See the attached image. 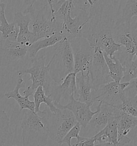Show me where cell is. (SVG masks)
I'll return each mask as SVG.
<instances>
[{"mask_svg":"<svg viewBox=\"0 0 137 146\" xmlns=\"http://www.w3.org/2000/svg\"><path fill=\"white\" fill-rule=\"evenodd\" d=\"M34 98V103L35 104L34 112L39 113L41 112L40 107L42 103H45L50 111L53 114H56L59 111V109L56 107L53 100L51 99L49 95L46 94L45 91L41 86H39L34 92L33 95Z\"/></svg>","mask_w":137,"mask_h":146,"instance_id":"obj_24","label":"cell"},{"mask_svg":"<svg viewBox=\"0 0 137 146\" xmlns=\"http://www.w3.org/2000/svg\"><path fill=\"white\" fill-rule=\"evenodd\" d=\"M77 91L74 95L75 99L82 103L92 106L93 102L92 98V87L90 82V75H85L81 73L76 74Z\"/></svg>","mask_w":137,"mask_h":146,"instance_id":"obj_16","label":"cell"},{"mask_svg":"<svg viewBox=\"0 0 137 146\" xmlns=\"http://www.w3.org/2000/svg\"><path fill=\"white\" fill-rule=\"evenodd\" d=\"M46 56L34 58L32 60V65L27 69L18 71L23 76L29 74L31 76L28 80L32 81L30 86L32 90L35 91L39 86H41L46 94H50L53 82L50 72V65L53 59V56L47 65H46Z\"/></svg>","mask_w":137,"mask_h":146,"instance_id":"obj_4","label":"cell"},{"mask_svg":"<svg viewBox=\"0 0 137 146\" xmlns=\"http://www.w3.org/2000/svg\"><path fill=\"white\" fill-rule=\"evenodd\" d=\"M17 82L14 90L6 93L4 96L8 99H14L20 107V111L26 109L32 112H34L35 104L34 101L29 100V97L27 96H23L19 93L21 88H25L26 84L23 79V75L21 73L17 72Z\"/></svg>","mask_w":137,"mask_h":146,"instance_id":"obj_15","label":"cell"},{"mask_svg":"<svg viewBox=\"0 0 137 146\" xmlns=\"http://www.w3.org/2000/svg\"><path fill=\"white\" fill-rule=\"evenodd\" d=\"M130 82H110L100 87L97 90L92 91L93 103H102L115 106L121 103V99L125 95L124 90L129 85Z\"/></svg>","mask_w":137,"mask_h":146,"instance_id":"obj_7","label":"cell"},{"mask_svg":"<svg viewBox=\"0 0 137 146\" xmlns=\"http://www.w3.org/2000/svg\"><path fill=\"white\" fill-rule=\"evenodd\" d=\"M69 41L73 55V72L90 75V68L94 56L93 48L83 37H77Z\"/></svg>","mask_w":137,"mask_h":146,"instance_id":"obj_6","label":"cell"},{"mask_svg":"<svg viewBox=\"0 0 137 146\" xmlns=\"http://www.w3.org/2000/svg\"><path fill=\"white\" fill-rule=\"evenodd\" d=\"M8 1L0 0V32L1 38L8 39L12 41H17L19 28L13 22L9 23L5 17V9Z\"/></svg>","mask_w":137,"mask_h":146,"instance_id":"obj_17","label":"cell"},{"mask_svg":"<svg viewBox=\"0 0 137 146\" xmlns=\"http://www.w3.org/2000/svg\"><path fill=\"white\" fill-rule=\"evenodd\" d=\"M118 131V140L127 137L129 132L137 126V117L118 110L115 116Z\"/></svg>","mask_w":137,"mask_h":146,"instance_id":"obj_19","label":"cell"},{"mask_svg":"<svg viewBox=\"0 0 137 146\" xmlns=\"http://www.w3.org/2000/svg\"><path fill=\"white\" fill-rule=\"evenodd\" d=\"M94 146H119V145H118V143L117 145H114L110 142H104V143H99L98 145H95Z\"/></svg>","mask_w":137,"mask_h":146,"instance_id":"obj_29","label":"cell"},{"mask_svg":"<svg viewBox=\"0 0 137 146\" xmlns=\"http://www.w3.org/2000/svg\"><path fill=\"white\" fill-rule=\"evenodd\" d=\"M94 49V56L90 70V78L92 90H97L103 85L112 82L103 57V52L97 47Z\"/></svg>","mask_w":137,"mask_h":146,"instance_id":"obj_8","label":"cell"},{"mask_svg":"<svg viewBox=\"0 0 137 146\" xmlns=\"http://www.w3.org/2000/svg\"><path fill=\"white\" fill-rule=\"evenodd\" d=\"M137 28L118 35L116 41L122 46L123 52L130 56H137Z\"/></svg>","mask_w":137,"mask_h":146,"instance_id":"obj_20","label":"cell"},{"mask_svg":"<svg viewBox=\"0 0 137 146\" xmlns=\"http://www.w3.org/2000/svg\"><path fill=\"white\" fill-rule=\"evenodd\" d=\"M118 111V109L113 106L101 103L98 112L93 116L87 127L96 134L107 125L110 118L116 116Z\"/></svg>","mask_w":137,"mask_h":146,"instance_id":"obj_14","label":"cell"},{"mask_svg":"<svg viewBox=\"0 0 137 146\" xmlns=\"http://www.w3.org/2000/svg\"><path fill=\"white\" fill-rule=\"evenodd\" d=\"M114 107L126 114L137 117V96L130 98L125 94L121 99V103Z\"/></svg>","mask_w":137,"mask_h":146,"instance_id":"obj_26","label":"cell"},{"mask_svg":"<svg viewBox=\"0 0 137 146\" xmlns=\"http://www.w3.org/2000/svg\"><path fill=\"white\" fill-rule=\"evenodd\" d=\"M76 74L74 72L69 73L64 78L61 84L52 85L49 95L55 103L61 104L62 100L70 101L71 96L76 93Z\"/></svg>","mask_w":137,"mask_h":146,"instance_id":"obj_11","label":"cell"},{"mask_svg":"<svg viewBox=\"0 0 137 146\" xmlns=\"http://www.w3.org/2000/svg\"><path fill=\"white\" fill-rule=\"evenodd\" d=\"M54 53L50 65V72L53 80L60 84L67 75L73 72L74 60L70 41L65 38L52 47Z\"/></svg>","mask_w":137,"mask_h":146,"instance_id":"obj_3","label":"cell"},{"mask_svg":"<svg viewBox=\"0 0 137 146\" xmlns=\"http://www.w3.org/2000/svg\"><path fill=\"white\" fill-rule=\"evenodd\" d=\"M120 62L124 67V74L120 82H131L137 78V56H123Z\"/></svg>","mask_w":137,"mask_h":146,"instance_id":"obj_23","label":"cell"},{"mask_svg":"<svg viewBox=\"0 0 137 146\" xmlns=\"http://www.w3.org/2000/svg\"><path fill=\"white\" fill-rule=\"evenodd\" d=\"M13 22L19 28L17 38L18 43L29 48L37 41L35 35L29 29L31 17L29 13H23L21 12L16 13L14 15Z\"/></svg>","mask_w":137,"mask_h":146,"instance_id":"obj_12","label":"cell"},{"mask_svg":"<svg viewBox=\"0 0 137 146\" xmlns=\"http://www.w3.org/2000/svg\"><path fill=\"white\" fill-rule=\"evenodd\" d=\"M95 141L93 137H84L80 141L77 142L75 144L72 145V146H94Z\"/></svg>","mask_w":137,"mask_h":146,"instance_id":"obj_28","label":"cell"},{"mask_svg":"<svg viewBox=\"0 0 137 146\" xmlns=\"http://www.w3.org/2000/svg\"><path fill=\"white\" fill-rule=\"evenodd\" d=\"M48 108L39 113L27 110L21 120L23 146H45L49 138L47 125Z\"/></svg>","mask_w":137,"mask_h":146,"instance_id":"obj_1","label":"cell"},{"mask_svg":"<svg viewBox=\"0 0 137 146\" xmlns=\"http://www.w3.org/2000/svg\"><path fill=\"white\" fill-rule=\"evenodd\" d=\"M95 142L99 143L110 142L114 145L118 144V131L115 116L109 119L107 125L93 137Z\"/></svg>","mask_w":137,"mask_h":146,"instance_id":"obj_18","label":"cell"},{"mask_svg":"<svg viewBox=\"0 0 137 146\" xmlns=\"http://www.w3.org/2000/svg\"><path fill=\"white\" fill-rule=\"evenodd\" d=\"M64 38L60 33H55L49 37L40 39L28 48L27 54L32 60L36 57L41 50L54 46Z\"/></svg>","mask_w":137,"mask_h":146,"instance_id":"obj_21","label":"cell"},{"mask_svg":"<svg viewBox=\"0 0 137 146\" xmlns=\"http://www.w3.org/2000/svg\"><path fill=\"white\" fill-rule=\"evenodd\" d=\"M16 146V145H11V146Z\"/></svg>","mask_w":137,"mask_h":146,"instance_id":"obj_30","label":"cell"},{"mask_svg":"<svg viewBox=\"0 0 137 146\" xmlns=\"http://www.w3.org/2000/svg\"><path fill=\"white\" fill-rule=\"evenodd\" d=\"M10 120L7 113L0 109V146H10L13 141Z\"/></svg>","mask_w":137,"mask_h":146,"instance_id":"obj_22","label":"cell"},{"mask_svg":"<svg viewBox=\"0 0 137 146\" xmlns=\"http://www.w3.org/2000/svg\"><path fill=\"white\" fill-rule=\"evenodd\" d=\"M103 57L109 70L110 77L114 82H120L124 74V67L115 56L112 58H110L107 54L103 52Z\"/></svg>","mask_w":137,"mask_h":146,"instance_id":"obj_25","label":"cell"},{"mask_svg":"<svg viewBox=\"0 0 137 146\" xmlns=\"http://www.w3.org/2000/svg\"><path fill=\"white\" fill-rule=\"evenodd\" d=\"M101 103V102H98L96 110L95 111L91 110V105L77 101L74 96H71L70 101L66 104H61L60 103H55L54 104L56 107L59 109H67L70 110L74 116L77 123L80 125L81 127L85 129L93 116L98 112Z\"/></svg>","mask_w":137,"mask_h":146,"instance_id":"obj_9","label":"cell"},{"mask_svg":"<svg viewBox=\"0 0 137 146\" xmlns=\"http://www.w3.org/2000/svg\"><path fill=\"white\" fill-rule=\"evenodd\" d=\"M28 48L17 41L0 38V67L11 64L15 61L23 60L27 54Z\"/></svg>","mask_w":137,"mask_h":146,"instance_id":"obj_10","label":"cell"},{"mask_svg":"<svg viewBox=\"0 0 137 146\" xmlns=\"http://www.w3.org/2000/svg\"><path fill=\"white\" fill-rule=\"evenodd\" d=\"M77 123L72 113L67 109H60L56 114H53L48 109L47 125L49 137L59 145L65 135Z\"/></svg>","mask_w":137,"mask_h":146,"instance_id":"obj_5","label":"cell"},{"mask_svg":"<svg viewBox=\"0 0 137 146\" xmlns=\"http://www.w3.org/2000/svg\"><path fill=\"white\" fill-rule=\"evenodd\" d=\"M29 4L24 13H29L31 17L30 26L31 32L35 35L36 41L49 37L55 33H60L56 22L51 20V9L47 1H43V6L37 9L35 7V1H29Z\"/></svg>","mask_w":137,"mask_h":146,"instance_id":"obj_2","label":"cell"},{"mask_svg":"<svg viewBox=\"0 0 137 146\" xmlns=\"http://www.w3.org/2000/svg\"><path fill=\"white\" fill-rule=\"evenodd\" d=\"M81 129L80 125L78 123H77V124L68 131V133L65 135L61 142V145L65 143L67 144L68 146H72L71 140L73 138H76L77 139V142L82 140L84 137L79 135V133Z\"/></svg>","mask_w":137,"mask_h":146,"instance_id":"obj_27","label":"cell"},{"mask_svg":"<svg viewBox=\"0 0 137 146\" xmlns=\"http://www.w3.org/2000/svg\"><path fill=\"white\" fill-rule=\"evenodd\" d=\"M137 1H126L122 15L115 23L114 38L125 32L131 30V22L133 18L137 17Z\"/></svg>","mask_w":137,"mask_h":146,"instance_id":"obj_13","label":"cell"}]
</instances>
